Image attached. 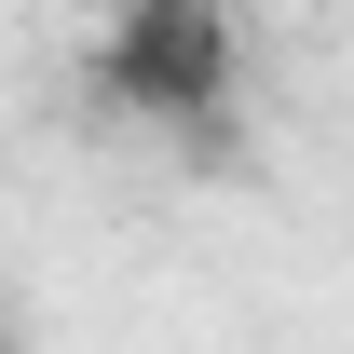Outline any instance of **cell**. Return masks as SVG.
I'll use <instances>...</instances> for the list:
<instances>
[{
	"instance_id": "obj_1",
	"label": "cell",
	"mask_w": 354,
	"mask_h": 354,
	"mask_svg": "<svg viewBox=\"0 0 354 354\" xmlns=\"http://www.w3.org/2000/svg\"><path fill=\"white\" fill-rule=\"evenodd\" d=\"M232 68H245L232 0H123V14H109V41H95L109 109L191 136V150H218V136H232Z\"/></svg>"
}]
</instances>
